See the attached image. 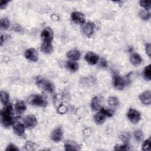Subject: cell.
<instances>
[{"instance_id":"1","label":"cell","mask_w":151,"mask_h":151,"mask_svg":"<svg viewBox=\"0 0 151 151\" xmlns=\"http://www.w3.org/2000/svg\"><path fill=\"white\" fill-rule=\"evenodd\" d=\"M1 123L3 126L6 127L14 123L12 106L11 103H8L2 109L1 112Z\"/></svg>"},{"instance_id":"2","label":"cell","mask_w":151,"mask_h":151,"mask_svg":"<svg viewBox=\"0 0 151 151\" xmlns=\"http://www.w3.org/2000/svg\"><path fill=\"white\" fill-rule=\"evenodd\" d=\"M36 84L40 88L47 92L52 93L54 90V86L53 84L49 80L40 76L36 78Z\"/></svg>"},{"instance_id":"3","label":"cell","mask_w":151,"mask_h":151,"mask_svg":"<svg viewBox=\"0 0 151 151\" xmlns=\"http://www.w3.org/2000/svg\"><path fill=\"white\" fill-rule=\"evenodd\" d=\"M28 101L31 105L40 107H46L48 104L46 99L42 96L39 94L31 95L28 98Z\"/></svg>"},{"instance_id":"4","label":"cell","mask_w":151,"mask_h":151,"mask_svg":"<svg viewBox=\"0 0 151 151\" xmlns=\"http://www.w3.org/2000/svg\"><path fill=\"white\" fill-rule=\"evenodd\" d=\"M127 80L120 76L116 75L113 77V85L118 90H123L127 84Z\"/></svg>"},{"instance_id":"5","label":"cell","mask_w":151,"mask_h":151,"mask_svg":"<svg viewBox=\"0 0 151 151\" xmlns=\"http://www.w3.org/2000/svg\"><path fill=\"white\" fill-rule=\"evenodd\" d=\"M127 116L129 120L133 123H137L139 122L141 118L140 113L133 109H130L129 110Z\"/></svg>"},{"instance_id":"6","label":"cell","mask_w":151,"mask_h":151,"mask_svg":"<svg viewBox=\"0 0 151 151\" xmlns=\"http://www.w3.org/2000/svg\"><path fill=\"white\" fill-rule=\"evenodd\" d=\"M95 25L91 22H87L84 23L82 26V31L83 33L87 37H90L94 31Z\"/></svg>"},{"instance_id":"7","label":"cell","mask_w":151,"mask_h":151,"mask_svg":"<svg viewBox=\"0 0 151 151\" xmlns=\"http://www.w3.org/2000/svg\"><path fill=\"white\" fill-rule=\"evenodd\" d=\"M24 55L27 59L32 61H37L38 59V53L34 48H30L27 50Z\"/></svg>"},{"instance_id":"8","label":"cell","mask_w":151,"mask_h":151,"mask_svg":"<svg viewBox=\"0 0 151 151\" xmlns=\"http://www.w3.org/2000/svg\"><path fill=\"white\" fill-rule=\"evenodd\" d=\"M84 58L89 64L94 65L99 61V55L92 51H88L86 54Z\"/></svg>"},{"instance_id":"9","label":"cell","mask_w":151,"mask_h":151,"mask_svg":"<svg viewBox=\"0 0 151 151\" xmlns=\"http://www.w3.org/2000/svg\"><path fill=\"white\" fill-rule=\"evenodd\" d=\"M53 31L49 27L44 28L41 34V37L43 40V41L51 42L53 38Z\"/></svg>"},{"instance_id":"10","label":"cell","mask_w":151,"mask_h":151,"mask_svg":"<svg viewBox=\"0 0 151 151\" xmlns=\"http://www.w3.org/2000/svg\"><path fill=\"white\" fill-rule=\"evenodd\" d=\"M37 123V119L34 115L30 114L27 116L24 119V124L25 127L28 129H32L34 128Z\"/></svg>"},{"instance_id":"11","label":"cell","mask_w":151,"mask_h":151,"mask_svg":"<svg viewBox=\"0 0 151 151\" xmlns=\"http://www.w3.org/2000/svg\"><path fill=\"white\" fill-rule=\"evenodd\" d=\"M91 107L93 111L100 110L102 107V98L99 96L94 97L91 100Z\"/></svg>"},{"instance_id":"12","label":"cell","mask_w":151,"mask_h":151,"mask_svg":"<svg viewBox=\"0 0 151 151\" xmlns=\"http://www.w3.org/2000/svg\"><path fill=\"white\" fill-rule=\"evenodd\" d=\"M63 136V132L62 129L60 127H57L52 132L50 137L51 140L54 142H58L62 139Z\"/></svg>"},{"instance_id":"13","label":"cell","mask_w":151,"mask_h":151,"mask_svg":"<svg viewBox=\"0 0 151 151\" xmlns=\"http://www.w3.org/2000/svg\"><path fill=\"white\" fill-rule=\"evenodd\" d=\"M25 124H22L21 122H17L14 123L13 130L14 131V133L19 136H24L25 133Z\"/></svg>"},{"instance_id":"14","label":"cell","mask_w":151,"mask_h":151,"mask_svg":"<svg viewBox=\"0 0 151 151\" xmlns=\"http://www.w3.org/2000/svg\"><path fill=\"white\" fill-rule=\"evenodd\" d=\"M71 17L72 20L77 24H84L85 22V18L84 15L78 11H74L71 13Z\"/></svg>"},{"instance_id":"15","label":"cell","mask_w":151,"mask_h":151,"mask_svg":"<svg viewBox=\"0 0 151 151\" xmlns=\"http://www.w3.org/2000/svg\"><path fill=\"white\" fill-rule=\"evenodd\" d=\"M65 150H78L80 149V145L73 140H67L64 143Z\"/></svg>"},{"instance_id":"16","label":"cell","mask_w":151,"mask_h":151,"mask_svg":"<svg viewBox=\"0 0 151 151\" xmlns=\"http://www.w3.org/2000/svg\"><path fill=\"white\" fill-rule=\"evenodd\" d=\"M150 94L151 93L150 90H146L141 93L139 96V99L141 102L145 104H150L151 103Z\"/></svg>"},{"instance_id":"17","label":"cell","mask_w":151,"mask_h":151,"mask_svg":"<svg viewBox=\"0 0 151 151\" xmlns=\"http://www.w3.org/2000/svg\"><path fill=\"white\" fill-rule=\"evenodd\" d=\"M80 52H79V51H78L77 50H70L67 54V57H68V58H69L71 61H77L80 59Z\"/></svg>"},{"instance_id":"18","label":"cell","mask_w":151,"mask_h":151,"mask_svg":"<svg viewBox=\"0 0 151 151\" xmlns=\"http://www.w3.org/2000/svg\"><path fill=\"white\" fill-rule=\"evenodd\" d=\"M53 50L51 42L43 41L41 46V50L45 54H50Z\"/></svg>"},{"instance_id":"19","label":"cell","mask_w":151,"mask_h":151,"mask_svg":"<svg viewBox=\"0 0 151 151\" xmlns=\"http://www.w3.org/2000/svg\"><path fill=\"white\" fill-rule=\"evenodd\" d=\"M26 108H27L26 105L23 101L18 100L16 101L15 104V110L18 114H22L24 111H25V110H26Z\"/></svg>"},{"instance_id":"20","label":"cell","mask_w":151,"mask_h":151,"mask_svg":"<svg viewBox=\"0 0 151 151\" xmlns=\"http://www.w3.org/2000/svg\"><path fill=\"white\" fill-rule=\"evenodd\" d=\"M106 117V116L103 113H102L101 111H99L94 116V120L96 124L100 125L104 122Z\"/></svg>"},{"instance_id":"21","label":"cell","mask_w":151,"mask_h":151,"mask_svg":"<svg viewBox=\"0 0 151 151\" xmlns=\"http://www.w3.org/2000/svg\"><path fill=\"white\" fill-rule=\"evenodd\" d=\"M142 60L139 54L136 53H134L132 54L130 57V61L133 65H138L142 63Z\"/></svg>"},{"instance_id":"22","label":"cell","mask_w":151,"mask_h":151,"mask_svg":"<svg viewBox=\"0 0 151 151\" xmlns=\"http://www.w3.org/2000/svg\"><path fill=\"white\" fill-rule=\"evenodd\" d=\"M107 103L109 106L111 107V109H115L116 107H117L119 105V100L117 97L111 96L108 98L107 100Z\"/></svg>"},{"instance_id":"23","label":"cell","mask_w":151,"mask_h":151,"mask_svg":"<svg viewBox=\"0 0 151 151\" xmlns=\"http://www.w3.org/2000/svg\"><path fill=\"white\" fill-rule=\"evenodd\" d=\"M0 96H1V101L2 104L5 106L8 103L9 98L8 93L5 91L1 90L0 93Z\"/></svg>"},{"instance_id":"24","label":"cell","mask_w":151,"mask_h":151,"mask_svg":"<svg viewBox=\"0 0 151 151\" xmlns=\"http://www.w3.org/2000/svg\"><path fill=\"white\" fill-rule=\"evenodd\" d=\"M67 67L72 71H76L78 69V64L74 61H68L66 63Z\"/></svg>"},{"instance_id":"25","label":"cell","mask_w":151,"mask_h":151,"mask_svg":"<svg viewBox=\"0 0 151 151\" xmlns=\"http://www.w3.org/2000/svg\"><path fill=\"white\" fill-rule=\"evenodd\" d=\"M10 25V22L6 18H2L0 21V27L2 29H7Z\"/></svg>"},{"instance_id":"26","label":"cell","mask_w":151,"mask_h":151,"mask_svg":"<svg viewBox=\"0 0 151 151\" xmlns=\"http://www.w3.org/2000/svg\"><path fill=\"white\" fill-rule=\"evenodd\" d=\"M143 76L145 80L149 81L151 78V70H150V64L147 65L145 67L143 70Z\"/></svg>"},{"instance_id":"27","label":"cell","mask_w":151,"mask_h":151,"mask_svg":"<svg viewBox=\"0 0 151 151\" xmlns=\"http://www.w3.org/2000/svg\"><path fill=\"white\" fill-rule=\"evenodd\" d=\"M119 137L123 142L124 143L127 144V143H129V142L130 140V135L129 132H122L120 134Z\"/></svg>"},{"instance_id":"28","label":"cell","mask_w":151,"mask_h":151,"mask_svg":"<svg viewBox=\"0 0 151 151\" xmlns=\"http://www.w3.org/2000/svg\"><path fill=\"white\" fill-rule=\"evenodd\" d=\"M100 111L103 113L106 117H111L114 114V110L112 109H109L107 107H102L100 109Z\"/></svg>"},{"instance_id":"29","label":"cell","mask_w":151,"mask_h":151,"mask_svg":"<svg viewBox=\"0 0 151 151\" xmlns=\"http://www.w3.org/2000/svg\"><path fill=\"white\" fill-rule=\"evenodd\" d=\"M140 17L143 20H147L150 18V14L147 10H142L139 12Z\"/></svg>"},{"instance_id":"30","label":"cell","mask_w":151,"mask_h":151,"mask_svg":"<svg viewBox=\"0 0 151 151\" xmlns=\"http://www.w3.org/2000/svg\"><path fill=\"white\" fill-rule=\"evenodd\" d=\"M150 138L149 137L143 143L142 146V150H150Z\"/></svg>"},{"instance_id":"31","label":"cell","mask_w":151,"mask_h":151,"mask_svg":"<svg viewBox=\"0 0 151 151\" xmlns=\"http://www.w3.org/2000/svg\"><path fill=\"white\" fill-rule=\"evenodd\" d=\"M139 4L142 7L145 8V10L149 11L150 8L151 2L150 1H140L139 2Z\"/></svg>"},{"instance_id":"32","label":"cell","mask_w":151,"mask_h":151,"mask_svg":"<svg viewBox=\"0 0 151 151\" xmlns=\"http://www.w3.org/2000/svg\"><path fill=\"white\" fill-rule=\"evenodd\" d=\"M134 138L137 141H141L143 138V134L142 130H137L134 132Z\"/></svg>"},{"instance_id":"33","label":"cell","mask_w":151,"mask_h":151,"mask_svg":"<svg viewBox=\"0 0 151 151\" xmlns=\"http://www.w3.org/2000/svg\"><path fill=\"white\" fill-rule=\"evenodd\" d=\"M115 150H129V146L127 144H124V145H117L114 146Z\"/></svg>"},{"instance_id":"34","label":"cell","mask_w":151,"mask_h":151,"mask_svg":"<svg viewBox=\"0 0 151 151\" xmlns=\"http://www.w3.org/2000/svg\"><path fill=\"white\" fill-rule=\"evenodd\" d=\"M25 149L26 150H34V147H35V144L34 143H32L31 141H28L25 145Z\"/></svg>"},{"instance_id":"35","label":"cell","mask_w":151,"mask_h":151,"mask_svg":"<svg viewBox=\"0 0 151 151\" xmlns=\"http://www.w3.org/2000/svg\"><path fill=\"white\" fill-rule=\"evenodd\" d=\"M6 150H12V151H14V150H19V149L15 145H14V144L11 143L7 146V147L6 149Z\"/></svg>"},{"instance_id":"36","label":"cell","mask_w":151,"mask_h":151,"mask_svg":"<svg viewBox=\"0 0 151 151\" xmlns=\"http://www.w3.org/2000/svg\"><path fill=\"white\" fill-rule=\"evenodd\" d=\"M151 45H150V44L148 43L146 45V48H145V50H146V54L148 55V56H150V54H151Z\"/></svg>"},{"instance_id":"37","label":"cell","mask_w":151,"mask_h":151,"mask_svg":"<svg viewBox=\"0 0 151 151\" xmlns=\"http://www.w3.org/2000/svg\"><path fill=\"white\" fill-rule=\"evenodd\" d=\"M9 1H1L0 5H1V9H4L6 6Z\"/></svg>"},{"instance_id":"38","label":"cell","mask_w":151,"mask_h":151,"mask_svg":"<svg viewBox=\"0 0 151 151\" xmlns=\"http://www.w3.org/2000/svg\"><path fill=\"white\" fill-rule=\"evenodd\" d=\"M100 65L102 67H106V66H107V62H106V61L104 60H102L100 61Z\"/></svg>"}]
</instances>
